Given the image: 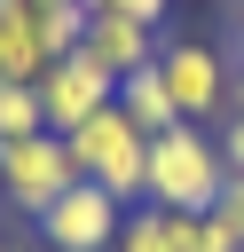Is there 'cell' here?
I'll return each mask as SVG.
<instances>
[{"label":"cell","instance_id":"obj_16","mask_svg":"<svg viewBox=\"0 0 244 252\" xmlns=\"http://www.w3.org/2000/svg\"><path fill=\"white\" fill-rule=\"evenodd\" d=\"M228 63L244 71V16H236V32H228Z\"/></svg>","mask_w":244,"mask_h":252},{"label":"cell","instance_id":"obj_12","mask_svg":"<svg viewBox=\"0 0 244 252\" xmlns=\"http://www.w3.org/2000/svg\"><path fill=\"white\" fill-rule=\"evenodd\" d=\"M118 252H181V244H173V228H165L157 205H134L126 228H118Z\"/></svg>","mask_w":244,"mask_h":252},{"label":"cell","instance_id":"obj_14","mask_svg":"<svg viewBox=\"0 0 244 252\" xmlns=\"http://www.w3.org/2000/svg\"><path fill=\"white\" fill-rule=\"evenodd\" d=\"M213 220L244 244V173H228V189H220V205H213Z\"/></svg>","mask_w":244,"mask_h":252},{"label":"cell","instance_id":"obj_10","mask_svg":"<svg viewBox=\"0 0 244 252\" xmlns=\"http://www.w3.org/2000/svg\"><path fill=\"white\" fill-rule=\"evenodd\" d=\"M47 126V110H39V87H24V79H0V142H24V134H39Z\"/></svg>","mask_w":244,"mask_h":252},{"label":"cell","instance_id":"obj_15","mask_svg":"<svg viewBox=\"0 0 244 252\" xmlns=\"http://www.w3.org/2000/svg\"><path fill=\"white\" fill-rule=\"evenodd\" d=\"M213 134H220V158H228V173H244V110H228Z\"/></svg>","mask_w":244,"mask_h":252},{"label":"cell","instance_id":"obj_6","mask_svg":"<svg viewBox=\"0 0 244 252\" xmlns=\"http://www.w3.org/2000/svg\"><path fill=\"white\" fill-rule=\"evenodd\" d=\"M134 205H118L110 189L94 181H71L47 213H39V244L47 252H118V228H126Z\"/></svg>","mask_w":244,"mask_h":252},{"label":"cell","instance_id":"obj_13","mask_svg":"<svg viewBox=\"0 0 244 252\" xmlns=\"http://www.w3.org/2000/svg\"><path fill=\"white\" fill-rule=\"evenodd\" d=\"M79 8H87V16H134V24H157V32H165V8H173V0H79Z\"/></svg>","mask_w":244,"mask_h":252},{"label":"cell","instance_id":"obj_3","mask_svg":"<svg viewBox=\"0 0 244 252\" xmlns=\"http://www.w3.org/2000/svg\"><path fill=\"white\" fill-rule=\"evenodd\" d=\"M79 39H87L79 0H0V79L39 87L47 63H63Z\"/></svg>","mask_w":244,"mask_h":252},{"label":"cell","instance_id":"obj_19","mask_svg":"<svg viewBox=\"0 0 244 252\" xmlns=\"http://www.w3.org/2000/svg\"><path fill=\"white\" fill-rule=\"evenodd\" d=\"M0 205H8V189H0Z\"/></svg>","mask_w":244,"mask_h":252},{"label":"cell","instance_id":"obj_4","mask_svg":"<svg viewBox=\"0 0 244 252\" xmlns=\"http://www.w3.org/2000/svg\"><path fill=\"white\" fill-rule=\"evenodd\" d=\"M157 71H165V87H173V102H181L189 126H220V118H228V102H236V63H228L213 39H165Z\"/></svg>","mask_w":244,"mask_h":252},{"label":"cell","instance_id":"obj_1","mask_svg":"<svg viewBox=\"0 0 244 252\" xmlns=\"http://www.w3.org/2000/svg\"><path fill=\"white\" fill-rule=\"evenodd\" d=\"M228 189V158L213 126H165L150 134V205L157 213H213Z\"/></svg>","mask_w":244,"mask_h":252},{"label":"cell","instance_id":"obj_20","mask_svg":"<svg viewBox=\"0 0 244 252\" xmlns=\"http://www.w3.org/2000/svg\"><path fill=\"white\" fill-rule=\"evenodd\" d=\"M0 252H16V244H0Z\"/></svg>","mask_w":244,"mask_h":252},{"label":"cell","instance_id":"obj_11","mask_svg":"<svg viewBox=\"0 0 244 252\" xmlns=\"http://www.w3.org/2000/svg\"><path fill=\"white\" fill-rule=\"evenodd\" d=\"M165 228H173V244H181V252H244L213 213H165Z\"/></svg>","mask_w":244,"mask_h":252},{"label":"cell","instance_id":"obj_2","mask_svg":"<svg viewBox=\"0 0 244 252\" xmlns=\"http://www.w3.org/2000/svg\"><path fill=\"white\" fill-rule=\"evenodd\" d=\"M71 142V165H79V181H94V189H110L118 205H150V134L118 110V102H102L87 126H71L63 134Z\"/></svg>","mask_w":244,"mask_h":252},{"label":"cell","instance_id":"obj_5","mask_svg":"<svg viewBox=\"0 0 244 252\" xmlns=\"http://www.w3.org/2000/svg\"><path fill=\"white\" fill-rule=\"evenodd\" d=\"M71 181H79V165H71V142H63V134L39 126V134H24V142H0V189H8L16 213L39 220Z\"/></svg>","mask_w":244,"mask_h":252},{"label":"cell","instance_id":"obj_7","mask_svg":"<svg viewBox=\"0 0 244 252\" xmlns=\"http://www.w3.org/2000/svg\"><path fill=\"white\" fill-rule=\"evenodd\" d=\"M102 102H118V79L87 55V47H71L63 63H47V79H39V110H47V134H71V126H87Z\"/></svg>","mask_w":244,"mask_h":252},{"label":"cell","instance_id":"obj_18","mask_svg":"<svg viewBox=\"0 0 244 252\" xmlns=\"http://www.w3.org/2000/svg\"><path fill=\"white\" fill-rule=\"evenodd\" d=\"M236 16H244V0H236Z\"/></svg>","mask_w":244,"mask_h":252},{"label":"cell","instance_id":"obj_9","mask_svg":"<svg viewBox=\"0 0 244 252\" xmlns=\"http://www.w3.org/2000/svg\"><path fill=\"white\" fill-rule=\"evenodd\" d=\"M118 110H126V118H134L142 134H165V126H189L157 63H150V71H126V79H118Z\"/></svg>","mask_w":244,"mask_h":252},{"label":"cell","instance_id":"obj_17","mask_svg":"<svg viewBox=\"0 0 244 252\" xmlns=\"http://www.w3.org/2000/svg\"><path fill=\"white\" fill-rule=\"evenodd\" d=\"M24 252H47V244H24Z\"/></svg>","mask_w":244,"mask_h":252},{"label":"cell","instance_id":"obj_8","mask_svg":"<svg viewBox=\"0 0 244 252\" xmlns=\"http://www.w3.org/2000/svg\"><path fill=\"white\" fill-rule=\"evenodd\" d=\"M110 79H126V71H150L157 55H165V32L157 24H134V16H87V39H79Z\"/></svg>","mask_w":244,"mask_h":252}]
</instances>
